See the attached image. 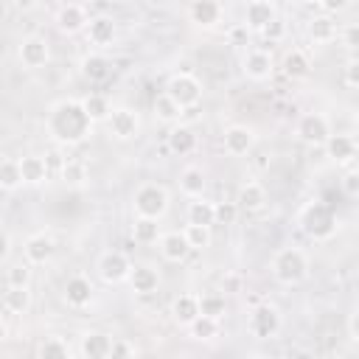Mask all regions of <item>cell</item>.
I'll return each instance as SVG.
<instances>
[{
	"instance_id": "cell-13",
	"label": "cell",
	"mask_w": 359,
	"mask_h": 359,
	"mask_svg": "<svg viewBox=\"0 0 359 359\" xmlns=\"http://www.w3.org/2000/svg\"><path fill=\"white\" fill-rule=\"evenodd\" d=\"M241 70L250 81H266L272 73H275V59L269 50H261V48H252L244 53L241 59Z\"/></svg>"
},
{
	"instance_id": "cell-53",
	"label": "cell",
	"mask_w": 359,
	"mask_h": 359,
	"mask_svg": "<svg viewBox=\"0 0 359 359\" xmlns=\"http://www.w3.org/2000/svg\"><path fill=\"white\" fill-rule=\"evenodd\" d=\"M8 255H11V236L0 230V261H8Z\"/></svg>"
},
{
	"instance_id": "cell-37",
	"label": "cell",
	"mask_w": 359,
	"mask_h": 359,
	"mask_svg": "<svg viewBox=\"0 0 359 359\" xmlns=\"http://www.w3.org/2000/svg\"><path fill=\"white\" fill-rule=\"evenodd\" d=\"M196 300H199V314L222 320L227 311V297L222 292H202V294H196Z\"/></svg>"
},
{
	"instance_id": "cell-22",
	"label": "cell",
	"mask_w": 359,
	"mask_h": 359,
	"mask_svg": "<svg viewBox=\"0 0 359 359\" xmlns=\"http://www.w3.org/2000/svg\"><path fill=\"white\" fill-rule=\"evenodd\" d=\"M157 244H160V255H163L165 261H171V264H182V261L191 255V247H188L182 230L163 233V236L157 238Z\"/></svg>"
},
{
	"instance_id": "cell-21",
	"label": "cell",
	"mask_w": 359,
	"mask_h": 359,
	"mask_svg": "<svg viewBox=\"0 0 359 359\" xmlns=\"http://www.w3.org/2000/svg\"><path fill=\"white\" fill-rule=\"evenodd\" d=\"M188 17L196 28H216L222 22V3L219 0H194Z\"/></svg>"
},
{
	"instance_id": "cell-18",
	"label": "cell",
	"mask_w": 359,
	"mask_h": 359,
	"mask_svg": "<svg viewBox=\"0 0 359 359\" xmlns=\"http://www.w3.org/2000/svg\"><path fill=\"white\" fill-rule=\"evenodd\" d=\"M126 283H129V289L135 292V294H154L157 289H160V272L151 266V264H135L132 269H129V278H126Z\"/></svg>"
},
{
	"instance_id": "cell-47",
	"label": "cell",
	"mask_w": 359,
	"mask_h": 359,
	"mask_svg": "<svg viewBox=\"0 0 359 359\" xmlns=\"http://www.w3.org/2000/svg\"><path fill=\"white\" fill-rule=\"evenodd\" d=\"M109 356H112V359H118V356H137V348H135V342H129V339H112Z\"/></svg>"
},
{
	"instance_id": "cell-7",
	"label": "cell",
	"mask_w": 359,
	"mask_h": 359,
	"mask_svg": "<svg viewBox=\"0 0 359 359\" xmlns=\"http://www.w3.org/2000/svg\"><path fill=\"white\" fill-rule=\"evenodd\" d=\"M331 135V121L323 112H303L294 123V137L306 146H323Z\"/></svg>"
},
{
	"instance_id": "cell-3",
	"label": "cell",
	"mask_w": 359,
	"mask_h": 359,
	"mask_svg": "<svg viewBox=\"0 0 359 359\" xmlns=\"http://www.w3.org/2000/svg\"><path fill=\"white\" fill-rule=\"evenodd\" d=\"M297 224L309 238L325 241L337 233V213L325 202H309V205H303V210L297 216Z\"/></svg>"
},
{
	"instance_id": "cell-42",
	"label": "cell",
	"mask_w": 359,
	"mask_h": 359,
	"mask_svg": "<svg viewBox=\"0 0 359 359\" xmlns=\"http://www.w3.org/2000/svg\"><path fill=\"white\" fill-rule=\"evenodd\" d=\"M6 283L8 286H31V264L28 261H14L6 269Z\"/></svg>"
},
{
	"instance_id": "cell-2",
	"label": "cell",
	"mask_w": 359,
	"mask_h": 359,
	"mask_svg": "<svg viewBox=\"0 0 359 359\" xmlns=\"http://www.w3.org/2000/svg\"><path fill=\"white\" fill-rule=\"evenodd\" d=\"M272 278L283 286H297L309 278V255L300 250V247H280L275 255H272Z\"/></svg>"
},
{
	"instance_id": "cell-15",
	"label": "cell",
	"mask_w": 359,
	"mask_h": 359,
	"mask_svg": "<svg viewBox=\"0 0 359 359\" xmlns=\"http://www.w3.org/2000/svg\"><path fill=\"white\" fill-rule=\"evenodd\" d=\"M325 146V154L337 163V165H353V160H356V137L353 135H342V132H331L328 135V140L323 143Z\"/></svg>"
},
{
	"instance_id": "cell-6",
	"label": "cell",
	"mask_w": 359,
	"mask_h": 359,
	"mask_svg": "<svg viewBox=\"0 0 359 359\" xmlns=\"http://www.w3.org/2000/svg\"><path fill=\"white\" fill-rule=\"evenodd\" d=\"M163 93L171 95L182 109H191V107H196V104L202 101V81H199L194 73H185V70H182V73L168 76Z\"/></svg>"
},
{
	"instance_id": "cell-48",
	"label": "cell",
	"mask_w": 359,
	"mask_h": 359,
	"mask_svg": "<svg viewBox=\"0 0 359 359\" xmlns=\"http://www.w3.org/2000/svg\"><path fill=\"white\" fill-rule=\"evenodd\" d=\"M317 6L323 8V14H331V17H337V14H342V11L351 6V0H320Z\"/></svg>"
},
{
	"instance_id": "cell-33",
	"label": "cell",
	"mask_w": 359,
	"mask_h": 359,
	"mask_svg": "<svg viewBox=\"0 0 359 359\" xmlns=\"http://www.w3.org/2000/svg\"><path fill=\"white\" fill-rule=\"evenodd\" d=\"M79 101H81V107H84V112H87V118H90L93 123H104V121L109 118V112H112L109 98L101 95V93H87V95L79 98Z\"/></svg>"
},
{
	"instance_id": "cell-46",
	"label": "cell",
	"mask_w": 359,
	"mask_h": 359,
	"mask_svg": "<svg viewBox=\"0 0 359 359\" xmlns=\"http://www.w3.org/2000/svg\"><path fill=\"white\" fill-rule=\"evenodd\" d=\"M42 160H45V168H48V174H59L67 157L62 154V146H56V149H50V151H45V154H42Z\"/></svg>"
},
{
	"instance_id": "cell-14",
	"label": "cell",
	"mask_w": 359,
	"mask_h": 359,
	"mask_svg": "<svg viewBox=\"0 0 359 359\" xmlns=\"http://www.w3.org/2000/svg\"><path fill=\"white\" fill-rule=\"evenodd\" d=\"M87 22H90V17H87V8L81 3H65L56 11V28L62 34H67V36L81 34L87 28Z\"/></svg>"
},
{
	"instance_id": "cell-4",
	"label": "cell",
	"mask_w": 359,
	"mask_h": 359,
	"mask_svg": "<svg viewBox=\"0 0 359 359\" xmlns=\"http://www.w3.org/2000/svg\"><path fill=\"white\" fill-rule=\"evenodd\" d=\"M132 208L135 216H151V219H163L171 208V196L163 185L157 182H143L135 194H132Z\"/></svg>"
},
{
	"instance_id": "cell-35",
	"label": "cell",
	"mask_w": 359,
	"mask_h": 359,
	"mask_svg": "<svg viewBox=\"0 0 359 359\" xmlns=\"http://www.w3.org/2000/svg\"><path fill=\"white\" fill-rule=\"evenodd\" d=\"M185 216H188L191 224H205V227H213L216 224L213 222V202L205 199V196H191Z\"/></svg>"
},
{
	"instance_id": "cell-49",
	"label": "cell",
	"mask_w": 359,
	"mask_h": 359,
	"mask_svg": "<svg viewBox=\"0 0 359 359\" xmlns=\"http://www.w3.org/2000/svg\"><path fill=\"white\" fill-rule=\"evenodd\" d=\"M247 25L241 22V25H233L230 31H227V39H230V45H236V48H244L247 45Z\"/></svg>"
},
{
	"instance_id": "cell-51",
	"label": "cell",
	"mask_w": 359,
	"mask_h": 359,
	"mask_svg": "<svg viewBox=\"0 0 359 359\" xmlns=\"http://www.w3.org/2000/svg\"><path fill=\"white\" fill-rule=\"evenodd\" d=\"M342 42H345V48H348V50H353V48H356V42H359L356 22H348V25L342 28Z\"/></svg>"
},
{
	"instance_id": "cell-52",
	"label": "cell",
	"mask_w": 359,
	"mask_h": 359,
	"mask_svg": "<svg viewBox=\"0 0 359 359\" xmlns=\"http://www.w3.org/2000/svg\"><path fill=\"white\" fill-rule=\"evenodd\" d=\"M345 84H348L351 90H356V84H359V65H356V59H348V67H345Z\"/></svg>"
},
{
	"instance_id": "cell-38",
	"label": "cell",
	"mask_w": 359,
	"mask_h": 359,
	"mask_svg": "<svg viewBox=\"0 0 359 359\" xmlns=\"http://www.w3.org/2000/svg\"><path fill=\"white\" fill-rule=\"evenodd\" d=\"M36 353H39L42 359H67V356H70V345H67L65 337L50 334V337H45V339L39 342Z\"/></svg>"
},
{
	"instance_id": "cell-43",
	"label": "cell",
	"mask_w": 359,
	"mask_h": 359,
	"mask_svg": "<svg viewBox=\"0 0 359 359\" xmlns=\"http://www.w3.org/2000/svg\"><path fill=\"white\" fill-rule=\"evenodd\" d=\"M236 216H238L236 202H213V222L216 224H233Z\"/></svg>"
},
{
	"instance_id": "cell-28",
	"label": "cell",
	"mask_w": 359,
	"mask_h": 359,
	"mask_svg": "<svg viewBox=\"0 0 359 359\" xmlns=\"http://www.w3.org/2000/svg\"><path fill=\"white\" fill-rule=\"evenodd\" d=\"M20 177H22V185H42L48 182V168H45V160L42 154H22L20 160Z\"/></svg>"
},
{
	"instance_id": "cell-20",
	"label": "cell",
	"mask_w": 359,
	"mask_h": 359,
	"mask_svg": "<svg viewBox=\"0 0 359 359\" xmlns=\"http://www.w3.org/2000/svg\"><path fill=\"white\" fill-rule=\"evenodd\" d=\"M109 348H112V337L104 331H84L79 337V353L84 359H109Z\"/></svg>"
},
{
	"instance_id": "cell-12",
	"label": "cell",
	"mask_w": 359,
	"mask_h": 359,
	"mask_svg": "<svg viewBox=\"0 0 359 359\" xmlns=\"http://www.w3.org/2000/svg\"><path fill=\"white\" fill-rule=\"evenodd\" d=\"M53 252H56V241H53V236L45 233V230L31 233V236L25 238V244H22V255H25V261H28L31 266L48 264V261L53 258Z\"/></svg>"
},
{
	"instance_id": "cell-54",
	"label": "cell",
	"mask_w": 359,
	"mask_h": 359,
	"mask_svg": "<svg viewBox=\"0 0 359 359\" xmlns=\"http://www.w3.org/2000/svg\"><path fill=\"white\" fill-rule=\"evenodd\" d=\"M11 6H14L17 11H31V8L39 6V0H11Z\"/></svg>"
},
{
	"instance_id": "cell-1",
	"label": "cell",
	"mask_w": 359,
	"mask_h": 359,
	"mask_svg": "<svg viewBox=\"0 0 359 359\" xmlns=\"http://www.w3.org/2000/svg\"><path fill=\"white\" fill-rule=\"evenodd\" d=\"M45 132L62 149L81 146L93 135V121L87 118L79 98H59L45 115Z\"/></svg>"
},
{
	"instance_id": "cell-10",
	"label": "cell",
	"mask_w": 359,
	"mask_h": 359,
	"mask_svg": "<svg viewBox=\"0 0 359 359\" xmlns=\"http://www.w3.org/2000/svg\"><path fill=\"white\" fill-rule=\"evenodd\" d=\"M17 56H20L22 67L39 70V67H45V65L50 62V45H48L45 36L28 34V36H22V42H20V48H17Z\"/></svg>"
},
{
	"instance_id": "cell-36",
	"label": "cell",
	"mask_w": 359,
	"mask_h": 359,
	"mask_svg": "<svg viewBox=\"0 0 359 359\" xmlns=\"http://www.w3.org/2000/svg\"><path fill=\"white\" fill-rule=\"evenodd\" d=\"M151 112H154V118L157 121H163V123H177L180 121V115L185 112L171 95H165V93H160L157 98H154V104H151Z\"/></svg>"
},
{
	"instance_id": "cell-24",
	"label": "cell",
	"mask_w": 359,
	"mask_h": 359,
	"mask_svg": "<svg viewBox=\"0 0 359 359\" xmlns=\"http://www.w3.org/2000/svg\"><path fill=\"white\" fill-rule=\"evenodd\" d=\"M278 17V6L275 0H250L247 3V11H244V25L250 31H261L269 20Z\"/></svg>"
},
{
	"instance_id": "cell-44",
	"label": "cell",
	"mask_w": 359,
	"mask_h": 359,
	"mask_svg": "<svg viewBox=\"0 0 359 359\" xmlns=\"http://www.w3.org/2000/svg\"><path fill=\"white\" fill-rule=\"evenodd\" d=\"M339 188H342V194H345V196H351V199H356V196H359V171H356L353 165H348V171L342 174Z\"/></svg>"
},
{
	"instance_id": "cell-17",
	"label": "cell",
	"mask_w": 359,
	"mask_h": 359,
	"mask_svg": "<svg viewBox=\"0 0 359 359\" xmlns=\"http://www.w3.org/2000/svg\"><path fill=\"white\" fill-rule=\"evenodd\" d=\"M62 297H65V303H67L70 309H84V306H90L93 297H95L93 280L84 278V275L67 278V283H65V289H62Z\"/></svg>"
},
{
	"instance_id": "cell-27",
	"label": "cell",
	"mask_w": 359,
	"mask_h": 359,
	"mask_svg": "<svg viewBox=\"0 0 359 359\" xmlns=\"http://www.w3.org/2000/svg\"><path fill=\"white\" fill-rule=\"evenodd\" d=\"M236 205H238V210H244V213H258V210L266 205V191H264V185L255 182V180L241 182L238 196H236Z\"/></svg>"
},
{
	"instance_id": "cell-30",
	"label": "cell",
	"mask_w": 359,
	"mask_h": 359,
	"mask_svg": "<svg viewBox=\"0 0 359 359\" xmlns=\"http://www.w3.org/2000/svg\"><path fill=\"white\" fill-rule=\"evenodd\" d=\"M185 328H188V337L196 339V342H213L222 334L219 320L216 317H208V314H196Z\"/></svg>"
},
{
	"instance_id": "cell-25",
	"label": "cell",
	"mask_w": 359,
	"mask_h": 359,
	"mask_svg": "<svg viewBox=\"0 0 359 359\" xmlns=\"http://www.w3.org/2000/svg\"><path fill=\"white\" fill-rule=\"evenodd\" d=\"M280 70H283L286 79L300 81V79H306V76L311 73V59H309V53H306L303 48H289V50L283 53Z\"/></svg>"
},
{
	"instance_id": "cell-40",
	"label": "cell",
	"mask_w": 359,
	"mask_h": 359,
	"mask_svg": "<svg viewBox=\"0 0 359 359\" xmlns=\"http://www.w3.org/2000/svg\"><path fill=\"white\" fill-rule=\"evenodd\" d=\"M59 177H62L65 185H70V188H81V185H87V165H84L81 160H65Z\"/></svg>"
},
{
	"instance_id": "cell-9",
	"label": "cell",
	"mask_w": 359,
	"mask_h": 359,
	"mask_svg": "<svg viewBox=\"0 0 359 359\" xmlns=\"http://www.w3.org/2000/svg\"><path fill=\"white\" fill-rule=\"evenodd\" d=\"M95 269H98V278H101L104 283L118 286V283H123V280L129 278L132 261H129V255H126V252H121V250H107V252H101V255H98Z\"/></svg>"
},
{
	"instance_id": "cell-16",
	"label": "cell",
	"mask_w": 359,
	"mask_h": 359,
	"mask_svg": "<svg viewBox=\"0 0 359 359\" xmlns=\"http://www.w3.org/2000/svg\"><path fill=\"white\" fill-rule=\"evenodd\" d=\"M84 34H87V42H90V45H95V48H109V45L118 39V25H115L112 17L98 14V17H90Z\"/></svg>"
},
{
	"instance_id": "cell-26",
	"label": "cell",
	"mask_w": 359,
	"mask_h": 359,
	"mask_svg": "<svg viewBox=\"0 0 359 359\" xmlns=\"http://www.w3.org/2000/svg\"><path fill=\"white\" fill-rule=\"evenodd\" d=\"M79 73L87 79V81H93V84H98V81H107L109 79V73H112V62H109V56H104V53H87L81 62H79Z\"/></svg>"
},
{
	"instance_id": "cell-23",
	"label": "cell",
	"mask_w": 359,
	"mask_h": 359,
	"mask_svg": "<svg viewBox=\"0 0 359 359\" xmlns=\"http://www.w3.org/2000/svg\"><path fill=\"white\" fill-rule=\"evenodd\" d=\"M306 34L314 45H328L339 36V28H337V20L331 14H314L306 25Z\"/></svg>"
},
{
	"instance_id": "cell-39",
	"label": "cell",
	"mask_w": 359,
	"mask_h": 359,
	"mask_svg": "<svg viewBox=\"0 0 359 359\" xmlns=\"http://www.w3.org/2000/svg\"><path fill=\"white\" fill-rule=\"evenodd\" d=\"M182 236H185V241H188L191 252H194V250H208V247H210V241H213L210 227H205V224H191V222L182 227Z\"/></svg>"
},
{
	"instance_id": "cell-56",
	"label": "cell",
	"mask_w": 359,
	"mask_h": 359,
	"mask_svg": "<svg viewBox=\"0 0 359 359\" xmlns=\"http://www.w3.org/2000/svg\"><path fill=\"white\" fill-rule=\"evenodd\" d=\"M303 3H306V6H317L320 0H303Z\"/></svg>"
},
{
	"instance_id": "cell-55",
	"label": "cell",
	"mask_w": 359,
	"mask_h": 359,
	"mask_svg": "<svg viewBox=\"0 0 359 359\" xmlns=\"http://www.w3.org/2000/svg\"><path fill=\"white\" fill-rule=\"evenodd\" d=\"M6 339H8V325H6L3 320H0V345H3Z\"/></svg>"
},
{
	"instance_id": "cell-19",
	"label": "cell",
	"mask_w": 359,
	"mask_h": 359,
	"mask_svg": "<svg viewBox=\"0 0 359 359\" xmlns=\"http://www.w3.org/2000/svg\"><path fill=\"white\" fill-rule=\"evenodd\" d=\"M165 146H168L171 154L185 157V154H191L199 146V137H196V132L188 123H171V129L165 135Z\"/></svg>"
},
{
	"instance_id": "cell-5",
	"label": "cell",
	"mask_w": 359,
	"mask_h": 359,
	"mask_svg": "<svg viewBox=\"0 0 359 359\" xmlns=\"http://www.w3.org/2000/svg\"><path fill=\"white\" fill-rule=\"evenodd\" d=\"M283 325V314L275 303H255L247 314V331L255 337V339H272L278 337Z\"/></svg>"
},
{
	"instance_id": "cell-8",
	"label": "cell",
	"mask_w": 359,
	"mask_h": 359,
	"mask_svg": "<svg viewBox=\"0 0 359 359\" xmlns=\"http://www.w3.org/2000/svg\"><path fill=\"white\" fill-rule=\"evenodd\" d=\"M107 123V132L109 137L115 140H135L140 135V115L132 109V107H112L109 118L104 121Z\"/></svg>"
},
{
	"instance_id": "cell-29",
	"label": "cell",
	"mask_w": 359,
	"mask_h": 359,
	"mask_svg": "<svg viewBox=\"0 0 359 359\" xmlns=\"http://www.w3.org/2000/svg\"><path fill=\"white\" fill-rule=\"evenodd\" d=\"M196 314H199V300H196V294L182 292V294H177V297L171 300V320H174L177 325L185 328Z\"/></svg>"
},
{
	"instance_id": "cell-41",
	"label": "cell",
	"mask_w": 359,
	"mask_h": 359,
	"mask_svg": "<svg viewBox=\"0 0 359 359\" xmlns=\"http://www.w3.org/2000/svg\"><path fill=\"white\" fill-rule=\"evenodd\" d=\"M20 185H22L20 163L11 160V157H3L0 160V191H17Z\"/></svg>"
},
{
	"instance_id": "cell-31",
	"label": "cell",
	"mask_w": 359,
	"mask_h": 359,
	"mask_svg": "<svg viewBox=\"0 0 359 359\" xmlns=\"http://www.w3.org/2000/svg\"><path fill=\"white\" fill-rule=\"evenodd\" d=\"M205 188H208V177H205V171L199 165H185L180 171V191L185 196H202Z\"/></svg>"
},
{
	"instance_id": "cell-34",
	"label": "cell",
	"mask_w": 359,
	"mask_h": 359,
	"mask_svg": "<svg viewBox=\"0 0 359 359\" xmlns=\"http://www.w3.org/2000/svg\"><path fill=\"white\" fill-rule=\"evenodd\" d=\"M31 286H8L3 294V309L11 314H25L31 309Z\"/></svg>"
},
{
	"instance_id": "cell-45",
	"label": "cell",
	"mask_w": 359,
	"mask_h": 359,
	"mask_svg": "<svg viewBox=\"0 0 359 359\" xmlns=\"http://www.w3.org/2000/svg\"><path fill=\"white\" fill-rule=\"evenodd\" d=\"M258 34H261L264 39H269V42H280V39L286 36V22H283L280 17H275V20H269Z\"/></svg>"
},
{
	"instance_id": "cell-57",
	"label": "cell",
	"mask_w": 359,
	"mask_h": 359,
	"mask_svg": "<svg viewBox=\"0 0 359 359\" xmlns=\"http://www.w3.org/2000/svg\"><path fill=\"white\" fill-rule=\"evenodd\" d=\"M0 320H3V306H0Z\"/></svg>"
},
{
	"instance_id": "cell-50",
	"label": "cell",
	"mask_w": 359,
	"mask_h": 359,
	"mask_svg": "<svg viewBox=\"0 0 359 359\" xmlns=\"http://www.w3.org/2000/svg\"><path fill=\"white\" fill-rule=\"evenodd\" d=\"M348 342L359 345V311L356 309L348 314Z\"/></svg>"
},
{
	"instance_id": "cell-32",
	"label": "cell",
	"mask_w": 359,
	"mask_h": 359,
	"mask_svg": "<svg viewBox=\"0 0 359 359\" xmlns=\"http://www.w3.org/2000/svg\"><path fill=\"white\" fill-rule=\"evenodd\" d=\"M163 236L160 230V219H151V216H135L132 222V238L137 244H157V238Z\"/></svg>"
},
{
	"instance_id": "cell-11",
	"label": "cell",
	"mask_w": 359,
	"mask_h": 359,
	"mask_svg": "<svg viewBox=\"0 0 359 359\" xmlns=\"http://www.w3.org/2000/svg\"><path fill=\"white\" fill-rule=\"evenodd\" d=\"M222 146L230 157H244L255 146V129L247 126V123H230L222 135Z\"/></svg>"
}]
</instances>
